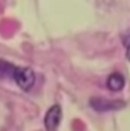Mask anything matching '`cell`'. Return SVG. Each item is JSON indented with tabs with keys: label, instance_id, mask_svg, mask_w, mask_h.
I'll return each mask as SVG.
<instances>
[{
	"label": "cell",
	"instance_id": "6da1fadb",
	"mask_svg": "<svg viewBox=\"0 0 130 131\" xmlns=\"http://www.w3.org/2000/svg\"><path fill=\"white\" fill-rule=\"evenodd\" d=\"M12 79L24 91H29L36 82V74L33 70L24 66H15L12 73Z\"/></svg>",
	"mask_w": 130,
	"mask_h": 131
},
{
	"label": "cell",
	"instance_id": "8992f818",
	"mask_svg": "<svg viewBox=\"0 0 130 131\" xmlns=\"http://www.w3.org/2000/svg\"><path fill=\"white\" fill-rule=\"evenodd\" d=\"M123 45H124V47H126V56H127V58L130 60V34L124 37Z\"/></svg>",
	"mask_w": 130,
	"mask_h": 131
},
{
	"label": "cell",
	"instance_id": "5b68a950",
	"mask_svg": "<svg viewBox=\"0 0 130 131\" xmlns=\"http://www.w3.org/2000/svg\"><path fill=\"white\" fill-rule=\"evenodd\" d=\"M14 66L12 63L0 59V78H10L13 73Z\"/></svg>",
	"mask_w": 130,
	"mask_h": 131
},
{
	"label": "cell",
	"instance_id": "277c9868",
	"mask_svg": "<svg viewBox=\"0 0 130 131\" xmlns=\"http://www.w3.org/2000/svg\"><path fill=\"white\" fill-rule=\"evenodd\" d=\"M107 87L110 90H113V91H120V90L123 89L124 87V78L122 74L120 73H113L109 77L106 82Z\"/></svg>",
	"mask_w": 130,
	"mask_h": 131
},
{
	"label": "cell",
	"instance_id": "7a4b0ae2",
	"mask_svg": "<svg viewBox=\"0 0 130 131\" xmlns=\"http://www.w3.org/2000/svg\"><path fill=\"white\" fill-rule=\"evenodd\" d=\"M90 105L96 111H111V110H120L124 106V102L122 100H107L102 98H92L90 100Z\"/></svg>",
	"mask_w": 130,
	"mask_h": 131
},
{
	"label": "cell",
	"instance_id": "3957f363",
	"mask_svg": "<svg viewBox=\"0 0 130 131\" xmlns=\"http://www.w3.org/2000/svg\"><path fill=\"white\" fill-rule=\"evenodd\" d=\"M62 119V110L59 105H54L47 111L45 116V125L47 130H55Z\"/></svg>",
	"mask_w": 130,
	"mask_h": 131
}]
</instances>
